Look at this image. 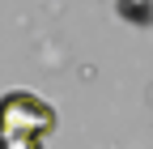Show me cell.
<instances>
[{
  "label": "cell",
  "mask_w": 153,
  "mask_h": 149,
  "mask_svg": "<svg viewBox=\"0 0 153 149\" xmlns=\"http://www.w3.org/2000/svg\"><path fill=\"white\" fill-rule=\"evenodd\" d=\"M55 132V107L30 89L0 98V149H34Z\"/></svg>",
  "instance_id": "obj_1"
},
{
  "label": "cell",
  "mask_w": 153,
  "mask_h": 149,
  "mask_svg": "<svg viewBox=\"0 0 153 149\" xmlns=\"http://www.w3.org/2000/svg\"><path fill=\"white\" fill-rule=\"evenodd\" d=\"M115 13L128 26H153V0H115Z\"/></svg>",
  "instance_id": "obj_2"
}]
</instances>
